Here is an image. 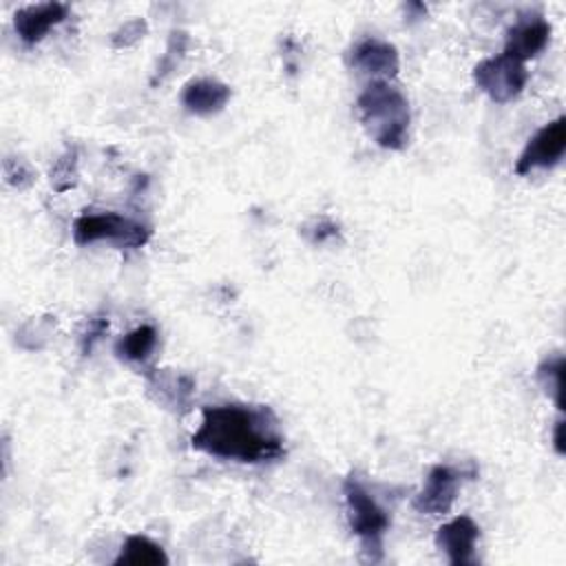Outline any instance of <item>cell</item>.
<instances>
[{"instance_id": "10", "label": "cell", "mask_w": 566, "mask_h": 566, "mask_svg": "<svg viewBox=\"0 0 566 566\" xmlns=\"http://www.w3.org/2000/svg\"><path fill=\"white\" fill-rule=\"evenodd\" d=\"M349 64L374 80L394 77L400 69V57L394 44L378 38H363L349 51Z\"/></svg>"}, {"instance_id": "9", "label": "cell", "mask_w": 566, "mask_h": 566, "mask_svg": "<svg viewBox=\"0 0 566 566\" xmlns=\"http://www.w3.org/2000/svg\"><path fill=\"white\" fill-rule=\"evenodd\" d=\"M478 537L480 526L469 515H458L438 528L436 546L453 566H467L475 562Z\"/></svg>"}, {"instance_id": "22", "label": "cell", "mask_w": 566, "mask_h": 566, "mask_svg": "<svg viewBox=\"0 0 566 566\" xmlns=\"http://www.w3.org/2000/svg\"><path fill=\"white\" fill-rule=\"evenodd\" d=\"M307 232H310L312 243H325L327 239L338 234V226H334L329 219H318V221H314L312 230H307Z\"/></svg>"}, {"instance_id": "5", "label": "cell", "mask_w": 566, "mask_h": 566, "mask_svg": "<svg viewBox=\"0 0 566 566\" xmlns=\"http://www.w3.org/2000/svg\"><path fill=\"white\" fill-rule=\"evenodd\" d=\"M473 82L484 95H489V99L497 104H506L524 91L528 82V71L524 62L506 53H497L475 64Z\"/></svg>"}, {"instance_id": "8", "label": "cell", "mask_w": 566, "mask_h": 566, "mask_svg": "<svg viewBox=\"0 0 566 566\" xmlns=\"http://www.w3.org/2000/svg\"><path fill=\"white\" fill-rule=\"evenodd\" d=\"M148 396L172 413H184L192 405L195 378L177 369H153L146 376Z\"/></svg>"}, {"instance_id": "15", "label": "cell", "mask_w": 566, "mask_h": 566, "mask_svg": "<svg viewBox=\"0 0 566 566\" xmlns=\"http://www.w3.org/2000/svg\"><path fill=\"white\" fill-rule=\"evenodd\" d=\"M157 345V329L153 325H139L124 334L115 343V354L130 363H144Z\"/></svg>"}, {"instance_id": "18", "label": "cell", "mask_w": 566, "mask_h": 566, "mask_svg": "<svg viewBox=\"0 0 566 566\" xmlns=\"http://www.w3.org/2000/svg\"><path fill=\"white\" fill-rule=\"evenodd\" d=\"M77 184V148L69 146L51 168V186L55 192H66Z\"/></svg>"}, {"instance_id": "13", "label": "cell", "mask_w": 566, "mask_h": 566, "mask_svg": "<svg viewBox=\"0 0 566 566\" xmlns=\"http://www.w3.org/2000/svg\"><path fill=\"white\" fill-rule=\"evenodd\" d=\"M228 99H230V86L212 77L192 80L181 91V104L186 106V111L201 117L223 111Z\"/></svg>"}, {"instance_id": "16", "label": "cell", "mask_w": 566, "mask_h": 566, "mask_svg": "<svg viewBox=\"0 0 566 566\" xmlns=\"http://www.w3.org/2000/svg\"><path fill=\"white\" fill-rule=\"evenodd\" d=\"M564 374H566V360L562 354L548 356L537 365V380L546 389V394L555 400V407L564 409Z\"/></svg>"}, {"instance_id": "12", "label": "cell", "mask_w": 566, "mask_h": 566, "mask_svg": "<svg viewBox=\"0 0 566 566\" xmlns=\"http://www.w3.org/2000/svg\"><path fill=\"white\" fill-rule=\"evenodd\" d=\"M69 15V7L62 2L27 4L13 13V27L24 44L40 42L51 27L60 24Z\"/></svg>"}, {"instance_id": "4", "label": "cell", "mask_w": 566, "mask_h": 566, "mask_svg": "<svg viewBox=\"0 0 566 566\" xmlns=\"http://www.w3.org/2000/svg\"><path fill=\"white\" fill-rule=\"evenodd\" d=\"M150 228L126 214L106 212H84L73 221V241L77 245H88L95 241H108L117 248H142L150 239Z\"/></svg>"}, {"instance_id": "14", "label": "cell", "mask_w": 566, "mask_h": 566, "mask_svg": "<svg viewBox=\"0 0 566 566\" xmlns=\"http://www.w3.org/2000/svg\"><path fill=\"white\" fill-rule=\"evenodd\" d=\"M113 564L115 566H122V564L124 566H164L168 564V555L150 537L128 535Z\"/></svg>"}, {"instance_id": "21", "label": "cell", "mask_w": 566, "mask_h": 566, "mask_svg": "<svg viewBox=\"0 0 566 566\" xmlns=\"http://www.w3.org/2000/svg\"><path fill=\"white\" fill-rule=\"evenodd\" d=\"M108 329V318L106 316H91L84 325V329L80 332V349L84 356H88L93 352V347L102 340V336Z\"/></svg>"}, {"instance_id": "11", "label": "cell", "mask_w": 566, "mask_h": 566, "mask_svg": "<svg viewBox=\"0 0 566 566\" xmlns=\"http://www.w3.org/2000/svg\"><path fill=\"white\" fill-rule=\"evenodd\" d=\"M551 27L542 15H522L513 27H509L504 38V51L506 55L526 62L535 57L544 46L548 44Z\"/></svg>"}, {"instance_id": "20", "label": "cell", "mask_w": 566, "mask_h": 566, "mask_svg": "<svg viewBox=\"0 0 566 566\" xmlns=\"http://www.w3.org/2000/svg\"><path fill=\"white\" fill-rule=\"evenodd\" d=\"M148 31V24L146 20L142 18H133V20H126L117 31H113L111 35V44L115 49H128V46H135Z\"/></svg>"}, {"instance_id": "3", "label": "cell", "mask_w": 566, "mask_h": 566, "mask_svg": "<svg viewBox=\"0 0 566 566\" xmlns=\"http://www.w3.org/2000/svg\"><path fill=\"white\" fill-rule=\"evenodd\" d=\"M343 493H345L347 520H349L352 533L360 539L365 557L369 562H380L385 533L389 531V524H391L387 509L356 475H349L345 480Z\"/></svg>"}, {"instance_id": "7", "label": "cell", "mask_w": 566, "mask_h": 566, "mask_svg": "<svg viewBox=\"0 0 566 566\" xmlns=\"http://www.w3.org/2000/svg\"><path fill=\"white\" fill-rule=\"evenodd\" d=\"M566 150V119L559 115L557 119L542 126L524 146L515 172L526 175L533 168H551L555 166Z\"/></svg>"}, {"instance_id": "19", "label": "cell", "mask_w": 566, "mask_h": 566, "mask_svg": "<svg viewBox=\"0 0 566 566\" xmlns=\"http://www.w3.org/2000/svg\"><path fill=\"white\" fill-rule=\"evenodd\" d=\"M2 170H4V179L7 184H11L13 188L22 190V188H29L33 181H35V172L33 168L22 159V157H7L4 164H2Z\"/></svg>"}, {"instance_id": "17", "label": "cell", "mask_w": 566, "mask_h": 566, "mask_svg": "<svg viewBox=\"0 0 566 566\" xmlns=\"http://www.w3.org/2000/svg\"><path fill=\"white\" fill-rule=\"evenodd\" d=\"M188 44H190V38H188L186 31L175 29V31L170 33L168 44H166V53L159 57L157 69H155V73H153V80H150L153 86H157V82H164V80L177 69V64L184 60V55H186V51H188Z\"/></svg>"}, {"instance_id": "6", "label": "cell", "mask_w": 566, "mask_h": 566, "mask_svg": "<svg viewBox=\"0 0 566 566\" xmlns=\"http://www.w3.org/2000/svg\"><path fill=\"white\" fill-rule=\"evenodd\" d=\"M473 478L475 471L464 473L458 467L449 464H436L427 473V480L422 489L413 495V509L422 515H444L455 502L458 489L462 484V478Z\"/></svg>"}, {"instance_id": "23", "label": "cell", "mask_w": 566, "mask_h": 566, "mask_svg": "<svg viewBox=\"0 0 566 566\" xmlns=\"http://www.w3.org/2000/svg\"><path fill=\"white\" fill-rule=\"evenodd\" d=\"M553 444H555V451H557L559 455H564V453H566V447H564V420H557V422H555Z\"/></svg>"}, {"instance_id": "2", "label": "cell", "mask_w": 566, "mask_h": 566, "mask_svg": "<svg viewBox=\"0 0 566 566\" xmlns=\"http://www.w3.org/2000/svg\"><path fill=\"white\" fill-rule=\"evenodd\" d=\"M360 122L369 137L387 150H400L409 133V102L400 88L387 80H371L358 95Z\"/></svg>"}, {"instance_id": "1", "label": "cell", "mask_w": 566, "mask_h": 566, "mask_svg": "<svg viewBox=\"0 0 566 566\" xmlns=\"http://www.w3.org/2000/svg\"><path fill=\"white\" fill-rule=\"evenodd\" d=\"M190 444L201 453L248 464L270 462L285 453L274 411L245 402L206 407Z\"/></svg>"}]
</instances>
